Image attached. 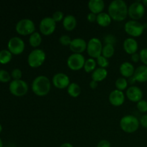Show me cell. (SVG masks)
<instances>
[{
	"label": "cell",
	"mask_w": 147,
	"mask_h": 147,
	"mask_svg": "<svg viewBox=\"0 0 147 147\" xmlns=\"http://www.w3.org/2000/svg\"><path fill=\"white\" fill-rule=\"evenodd\" d=\"M11 75L7 70H0V82L1 83H8L11 80Z\"/></svg>",
	"instance_id": "cell-30"
},
{
	"label": "cell",
	"mask_w": 147,
	"mask_h": 147,
	"mask_svg": "<svg viewBox=\"0 0 147 147\" xmlns=\"http://www.w3.org/2000/svg\"><path fill=\"white\" fill-rule=\"evenodd\" d=\"M42 36L40 34V32H34L32 34H30V37H29V42H30V45L32 47H37L38 46L40 45V44L42 43Z\"/></svg>",
	"instance_id": "cell-24"
},
{
	"label": "cell",
	"mask_w": 147,
	"mask_h": 147,
	"mask_svg": "<svg viewBox=\"0 0 147 147\" xmlns=\"http://www.w3.org/2000/svg\"><path fill=\"white\" fill-rule=\"evenodd\" d=\"M12 54L8 50H2L0 51V63L2 65L7 64L11 61Z\"/></svg>",
	"instance_id": "cell-28"
},
{
	"label": "cell",
	"mask_w": 147,
	"mask_h": 147,
	"mask_svg": "<svg viewBox=\"0 0 147 147\" xmlns=\"http://www.w3.org/2000/svg\"><path fill=\"white\" fill-rule=\"evenodd\" d=\"M8 50L13 55H20L24 52L25 43L24 40L19 37H13L9 40Z\"/></svg>",
	"instance_id": "cell-11"
},
{
	"label": "cell",
	"mask_w": 147,
	"mask_h": 147,
	"mask_svg": "<svg viewBox=\"0 0 147 147\" xmlns=\"http://www.w3.org/2000/svg\"><path fill=\"white\" fill-rule=\"evenodd\" d=\"M108 76V70L106 68L103 67H96V70L92 73L91 78L92 80L96 82H100L104 80Z\"/></svg>",
	"instance_id": "cell-22"
},
{
	"label": "cell",
	"mask_w": 147,
	"mask_h": 147,
	"mask_svg": "<svg viewBox=\"0 0 147 147\" xmlns=\"http://www.w3.org/2000/svg\"><path fill=\"white\" fill-rule=\"evenodd\" d=\"M40 31L45 36L50 35L56 29V22L52 17H45L41 20L40 22Z\"/></svg>",
	"instance_id": "cell-12"
},
{
	"label": "cell",
	"mask_w": 147,
	"mask_h": 147,
	"mask_svg": "<svg viewBox=\"0 0 147 147\" xmlns=\"http://www.w3.org/2000/svg\"><path fill=\"white\" fill-rule=\"evenodd\" d=\"M145 14V7L140 1L131 3L128 8V15L131 20H137L143 17Z\"/></svg>",
	"instance_id": "cell-9"
},
{
	"label": "cell",
	"mask_w": 147,
	"mask_h": 147,
	"mask_svg": "<svg viewBox=\"0 0 147 147\" xmlns=\"http://www.w3.org/2000/svg\"><path fill=\"white\" fill-rule=\"evenodd\" d=\"M140 126L139 120L134 115H126L120 121V127L124 132L131 134L136 131Z\"/></svg>",
	"instance_id": "cell-3"
},
{
	"label": "cell",
	"mask_w": 147,
	"mask_h": 147,
	"mask_svg": "<svg viewBox=\"0 0 147 147\" xmlns=\"http://www.w3.org/2000/svg\"><path fill=\"white\" fill-rule=\"evenodd\" d=\"M89 85H90V87L92 89H95V88H97L98 82L94 81V80H92L90 82V83H89Z\"/></svg>",
	"instance_id": "cell-42"
},
{
	"label": "cell",
	"mask_w": 147,
	"mask_h": 147,
	"mask_svg": "<svg viewBox=\"0 0 147 147\" xmlns=\"http://www.w3.org/2000/svg\"><path fill=\"white\" fill-rule=\"evenodd\" d=\"M16 31L18 34L21 35L26 36L29 34H32L34 32L35 30V25L34 22L30 19L24 18L20 20L16 24Z\"/></svg>",
	"instance_id": "cell-6"
},
{
	"label": "cell",
	"mask_w": 147,
	"mask_h": 147,
	"mask_svg": "<svg viewBox=\"0 0 147 147\" xmlns=\"http://www.w3.org/2000/svg\"><path fill=\"white\" fill-rule=\"evenodd\" d=\"M64 17H65L64 14L63 13V11H60V10H57V11H55V12L53 14V16H52V18H53L56 22L63 20Z\"/></svg>",
	"instance_id": "cell-34"
},
{
	"label": "cell",
	"mask_w": 147,
	"mask_h": 147,
	"mask_svg": "<svg viewBox=\"0 0 147 147\" xmlns=\"http://www.w3.org/2000/svg\"><path fill=\"white\" fill-rule=\"evenodd\" d=\"M63 25L67 31H72L77 25V19L73 14H67L65 16L63 20Z\"/></svg>",
	"instance_id": "cell-21"
},
{
	"label": "cell",
	"mask_w": 147,
	"mask_h": 147,
	"mask_svg": "<svg viewBox=\"0 0 147 147\" xmlns=\"http://www.w3.org/2000/svg\"><path fill=\"white\" fill-rule=\"evenodd\" d=\"M137 109L141 112V113H146L147 112V100L144 99H142L137 102L136 104Z\"/></svg>",
	"instance_id": "cell-32"
},
{
	"label": "cell",
	"mask_w": 147,
	"mask_h": 147,
	"mask_svg": "<svg viewBox=\"0 0 147 147\" xmlns=\"http://www.w3.org/2000/svg\"><path fill=\"white\" fill-rule=\"evenodd\" d=\"M112 19L109 13L103 12L97 14V19H96V22L101 27H107L111 23Z\"/></svg>",
	"instance_id": "cell-23"
},
{
	"label": "cell",
	"mask_w": 147,
	"mask_h": 147,
	"mask_svg": "<svg viewBox=\"0 0 147 147\" xmlns=\"http://www.w3.org/2000/svg\"><path fill=\"white\" fill-rule=\"evenodd\" d=\"M142 2L143 3V4L144 5V7H147V0H143Z\"/></svg>",
	"instance_id": "cell-44"
},
{
	"label": "cell",
	"mask_w": 147,
	"mask_h": 147,
	"mask_svg": "<svg viewBox=\"0 0 147 147\" xmlns=\"http://www.w3.org/2000/svg\"><path fill=\"white\" fill-rule=\"evenodd\" d=\"M10 93L17 97H21L27 94L29 90V86L27 82L22 80H13L10 82L9 86Z\"/></svg>",
	"instance_id": "cell-5"
},
{
	"label": "cell",
	"mask_w": 147,
	"mask_h": 147,
	"mask_svg": "<svg viewBox=\"0 0 147 147\" xmlns=\"http://www.w3.org/2000/svg\"><path fill=\"white\" fill-rule=\"evenodd\" d=\"M96 66H97L96 60L94 58L90 57V58H88L87 60H86V63H85L83 68L86 73H93L96 70Z\"/></svg>",
	"instance_id": "cell-26"
},
{
	"label": "cell",
	"mask_w": 147,
	"mask_h": 147,
	"mask_svg": "<svg viewBox=\"0 0 147 147\" xmlns=\"http://www.w3.org/2000/svg\"><path fill=\"white\" fill-rule=\"evenodd\" d=\"M96 62H97V65H98L99 67H103V68H106V67L109 65V59L103 57V55L99 56V57L96 59Z\"/></svg>",
	"instance_id": "cell-31"
},
{
	"label": "cell",
	"mask_w": 147,
	"mask_h": 147,
	"mask_svg": "<svg viewBox=\"0 0 147 147\" xmlns=\"http://www.w3.org/2000/svg\"><path fill=\"white\" fill-rule=\"evenodd\" d=\"M128 85H129V81L126 80V78L123 77H120L116 79L115 82V86L117 90H122L123 91L125 89L128 88Z\"/></svg>",
	"instance_id": "cell-29"
},
{
	"label": "cell",
	"mask_w": 147,
	"mask_h": 147,
	"mask_svg": "<svg viewBox=\"0 0 147 147\" xmlns=\"http://www.w3.org/2000/svg\"><path fill=\"white\" fill-rule=\"evenodd\" d=\"M126 96L132 102H139L143 99L144 93L142 89L136 86H131L126 89Z\"/></svg>",
	"instance_id": "cell-14"
},
{
	"label": "cell",
	"mask_w": 147,
	"mask_h": 147,
	"mask_svg": "<svg viewBox=\"0 0 147 147\" xmlns=\"http://www.w3.org/2000/svg\"><path fill=\"white\" fill-rule=\"evenodd\" d=\"M119 71L123 78H130L134 74L135 67L130 62H123L119 67Z\"/></svg>",
	"instance_id": "cell-18"
},
{
	"label": "cell",
	"mask_w": 147,
	"mask_h": 147,
	"mask_svg": "<svg viewBox=\"0 0 147 147\" xmlns=\"http://www.w3.org/2000/svg\"><path fill=\"white\" fill-rule=\"evenodd\" d=\"M85 63H86L85 57L82 54H78V53H73L67 57V65L69 68L75 71L83 68Z\"/></svg>",
	"instance_id": "cell-10"
},
{
	"label": "cell",
	"mask_w": 147,
	"mask_h": 147,
	"mask_svg": "<svg viewBox=\"0 0 147 147\" xmlns=\"http://www.w3.org/2000/svg\"><path fill=\"white\" fill-rule=\"evenodd\" d=\"M96 19H97V14H94V13L93 12H90L88 14L87 20H88L90 22H96Z\"/></svg>",
	"instance_id": "cell-40"
},
{
	"label": "cell",
	"mask_w": 147,
	"mask_h": 147,
	"mask_svg": "<svg viewBox=\"0 0 147 147\" xmlns=\"http://www.w3.org/2000/svg\"><path fill=\"white\" fill-rule=\"evenodd\" d=\"M0 147H3V142L1 138H0Z\"/></svg>",
	"instance_id": "cell-45"
},
{
	"label": "cell",
	"mask_w": 147,
	"mask_h": 147,
	"mask_svg": "<svg viewBox=\"0 0 147 147\" xmlns=\"http://www.w3.org/2000/svg\"><path fill=\"white\" fill-rule=\"evenodd\" d=\"M140 60L144 63V65L147 66V48H143L139 52Z\"/></svg>",
	"instance_id": "cell-37"
},
{
	"label": "cell",
	"mask_w": 147,
	"mask_h": 147,
	"mask_svg": "<svg viewBox=\"0 0 147 147\" xmlns=\"http://www.w3.org/2000/svg\"><path fill=\"white\" fill-rule=\"evenodd\" d=\"M103 45L101 40L97 37H93L90 39L87 42V53L90 57L97 59L99 56L101 55Z\"/></svg>",
	"instance_id": "cell-7"
},
{
	"label": "cell",
	"mask_w": 147,
	"mask_h": 147,
	"mask_svg": "<svg viewBox=\"0 0 147 147\" xmlns=\"http://www.w3.org/2000/svg\"><path fill=\"white\" fill-rule=\"evenodd\" d=\"M11 76L13 80H20L22 78V72L20 69L14 68L11 71Z\"/></svg>",
	"instance_id": "cell-35"
},
{
	"label": "cell",
	"mask_w": 147,
	"mask_h": 147,
	"mask_svg": "<svg viewBox=\"0 0 147 147\" xmlns=\"http://www.w3.org/2000/svg\"><path fill=\"white\" fill-rule=\"evenodd\" d=\"M60 147H74L73 146V144L70 143H64L62 145H60Z\"/></svg>",
	"instance_id": "cell-43"
},
{
	"label": "cell",
	"mask_w": 147,
	"mask_h": 147,
	"mask_svg": "<svg viewBox=\"0 0 147 147\" xmlns=\"http://www.w3.org/2000/svg\"><path fill=\"white\" fill-rule=\"evenodd\" d=\"M115 48L114 45L110 44H105V45L103 47L102 50V54L103 57H106L107 59L110 58L114 55Z\"/></svg>",
	"instance_id": "cell-27"
},
{
	"label": "cell",
	"mask_w": 147,
	"mask_h": 147,
	"mask_svg": "<svg viewBox=\"0 0 147 147\" xmlns=\"http://www.w3.org/2000/svg\"><path fill=\"white\" fill-rule=\"evenodd\" d=\"M69 47L73 53L82 54L87 49V42L84 39L76 37L72 40Z\"/></svg>",
	"instance_id": "cell-15"
},
{
	"label": "cell",
	"mask_w": 147,
	"mask_h": 147,
	"mask_svg": "<svg viewBox=\"0 0 147 147\" xmlns=\"http://www.w3.org/2000/svg\"><path fill=\"white\" fill-rule=\"evenodd\" d=\"M97 147H111V143L108 140L103 139L100 141L97 144Z\"/></svg>",
	"instance_id": "cell-39"
},
{
	"label": "cell",
	"mask_w": 147,
	"mask_h": 147,
	"mask_svg": "<svg viewBox=\"0 0 147 147\" xmlns=\"http://www.w3.org/2000/svg\"><path fill=\"white\" fill-rule=\"evenodd\" d=\"M128 8L123 0H113L109 4L108 11L112 20L117 22L124 20L128 15Z\"/></svg>",
	"instance_id": "cell-1"
},
{
	"label": "cell",
	"mask_w": 147,
	"mask_h": 147,
	"mask_svg": "<svg viewBox=\"0 0 147 147\" xmlns=\"http://www.w3.org/2000/svg\"><path fill=\"white\" fill-rule=\"evenodd\" d=\"M133 78L136 81L139 83L147 82V66L142 65L135 68Z\"/></svg>",
	"instance_id": "cell-19"
},
{
	"label": "cell",
	"mask_w": 147,
	"mask_h": 147,
	"mask_svg": "<svg viewBox=\"0 0 147 147\" xmlns=\"http://www.w3.org/2000/svg\"><path fill=\"white\" fill-rule=\"evenodd\" d=\"M31 86L34 94L39 96H45L50 91L51 82L47 76H39L33 80Z\"/></svg>",
	"instance_id": "cell-2"
},
{
	"label": "cell",
	"mask_w": 147,
	"mask_h": 147,
	"mask_svg": "<svg viewBox=\"0 0 147 147\" xmlns=\"http://www.w3.org/2000/svg\"><path fill=\"white\" fill-rule=\"evenodd\" d=\"M131 60L134 63H137V62H139V60H140V55H139V53H136L131 55Z\"/></svg>",
	"instance_id": "cell-41"
},
{
	"label": "cell",
	"mask_w": 147,
	"mask_h": 147,
	"mask_svg": "<svg viewBox=\"0 0 147 147\" xmlns=\"http://www.w3.org/2000/svg\"><path fill=\"white\" fill-rule=\"evenodd\" d=\"M125 94L122 90L115 89L110 93L109 96V102L114 106H120L124 103Z\"/></svg>",
	"instance_id": "cell-16"
},
{
	"label": "cell",
	"mask_w": 147,
	"mask_h": 147,
	"mask_svg": "<svg viewBox=\"0 0 147 147\" xmlns=\"http://www.w3.org/2000/svg\"><path fill=\"white\" fill-rule=\"evenodd\" d=\"M53 86L59 89H64L68 87L70 83V78L67 74L64 73H57L53 77Z\"/></svg>",
	"instance_id": "cell-13"
},
{
	"label": "cell",
	"mask_w": 147,
	"mask_h": 147,
	"mask_svg": "<svg viewBox=\"0 0 147 147\" xmlns=\"http://www.w3.org/2000/svg\"><path fill=\"white\" fill-rule=\"evenodd\" d=\"M71 41L72 39L70 38V36L67 35V34H63L59 38V42H60V44L64 46H70Z\"/></svg>",
	"instance_id": "cell-33"
},
{
	"label": "cell",
	"mask_w": 147,
	"mask_h": 147,
	"mask_svg": "<svg viewBox=\"0 0 147 147\" xmlns=\"http://www.w3.org/2000/svg\"><path fill=\"white\" fill-rule=\"evenodd\" d=\"M124 30L131 37H137L143 34L144 26L137 20H131L125 24Z\"/></svg>",
	"instance_id": "cell-8"
},
{
	"label": "cell",
	"mask_w": 147,
	"mask_h": 147,
	"mask_svg": "<svg viewBox=\"0 0 147 147\" xmlns=\"http://www.w3.org/2000/svg\"><path fill=\"white\" fill-rule=\"evenodd\" d=\"M67 91L71 97L76 98L80 96L81 93V88L78 83H71L67 88Z\"/></svg>",
	"instance_id": "cell-25"
},
{
	"label": "cell",
	"mask_w": 147,
	"mask_h": 147,
	"mask_svg": "<svg viewBox=\"0 0 147 147\" xmlns=\"http://www.w3.org/2000/svg\"><path fill=\"white\" fill-rule=\"evenodd\" d=\"M88 6L90 12L98 14L103 12L105 7V2L103 0H90L88 3Z\"/></svg>",
	"instance_id": "cell-20"
},
{
	"label": "cell",
	"mask_w": 147,
	"mask_h": 147,
	"mask_svg": "<svg viewBox=\"0 0 147 147\" xmlns=\"http://www.w3.org/2000/svg\"><path fill=\"white\" fill-rule=\"evenodd\" d=\"M139 123L142 126L147 129V114H144L139 119Z\"/></svg>",
	"instance_id": "cell-38"
},
{
	"label": "cell",
	"mask_w": 147,
	"mask_h": 147,
	"mask_svg": "<svg viewBox=\"0 0 147 147\" xmlns=\"http://www.w3.org/2000/svg\"><path fill=\"white\" fill-rule=\"evenodd\" d=\"M2 131V126L1 125V123H0V133Z\"/></svg>",
	"instance_id": "cell-46"
},
{
	"label": "cell",
	"mask_w": 147,
	"mask_h": 147,
	"mask_svg": "<svg viewBox=\"0 0 147 147\" xmlns=\"http://www.w3.org/2000/svg\"><path fill=\"white\" fill-rule=\"evenodd\" d=\"M104 42L106 43V44H110L114 45L115 43L116 42V37L111 34H107V35L105 36L104 37Z\"/></svg>",
	"instance_id": "cell-36"
},
{
	"label": "cell",
	"mask_w": 147,
	"mask_h": 147,
	"mask_svg": "<svg viewBox=\"0 0 147 147\" xmlns=\"http://www.w3.org/2000/svg\"><path fill=\"white\" fill-rule=\"evenodd\" d=\"M46 59L45 52L40 48L32 50L27 57V62L30 67H38L44 63Z\"/></svg>",
	"instance_id": "cell-4"
},
{
	"label": "cell",
	"mask_w": 147,
	"mask_h": 147,
	"mask_svg": "<svg viewBox=\"0 0 147 147\" xmlns=\"http://www.w3.org/2000/svg\"><path fill=\"white\" fill-rule=\"evenodd\" d=\"M123 47L126 53L129 55H132L134 53H137L139 44L134 37H128V38L125 39V40L123 41Z\"/></svg>",
	"instance_id": "cell-17"
}]
</instances>
